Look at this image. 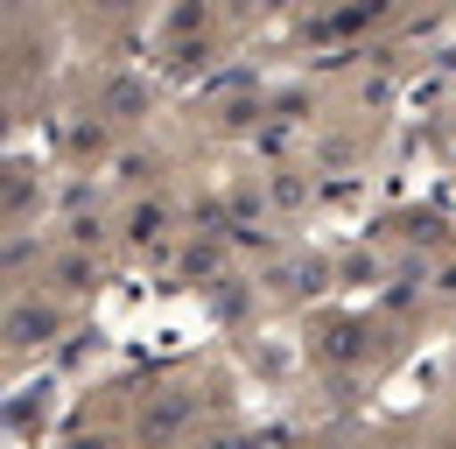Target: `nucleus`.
<instances>
[{
    "instance_id": "f257e3e1",
    "label": "nucleus",
    "mask_w": 456,
    "mask_h": 449,
    "mask_svg": "<svg viewBox=\"0 0 456 449\" xmlns=\"http://www.w3.org/2000/svg\"><path fill=\"white\" fill-rule=\"evenodd\" d=\"M190 414H197V400H190V393H155V400H148V414H141V443H148V449L175 443V436L190 429Z\"/></svg>"
},
{
    "instance_id": "f03ea898",
    "label": "nucleus",
    "mask_w": 456,
    "mask_h": 449,
    "mask_svg": "<svg viewBox=\"0 0 456 449\" xmlns=\"http://www.w3.org/2000/svg\"><path fill=\"white\" fill-rule=\"evenodd\" d=\"M50 331H57V309H28V302L7 309V337L14 344H50Z\"/></svg>"
},
{
    "instance_id": "7ed1b4c3",
    "label": "nucleus",
    "mask_w": 456,
    "mask_h": 449,
    "mask_svg": "<svg viewBox=\"0 0 456 449\" xmlns=\"http://www.w3.org/2000/svg\"><path fill=\"white\" fill-rule=\"evenodd\" d=\"M141 106H148V85H134V78H113V85H106V112H113V119H141Z\"/></svg>"
},
{
    "instance_id": "20e7f679",
    "label": "nucleus",
    "mask_w": 456,
    "mask_h": 449,
    "mask_svg": "<svg viewBox=\"0 0 456 449\" xmlns=\"http://www.w3.org/2000/svg\"><path fill=\"white\" fill-rule=\"evenodd\" d=\"M162 224H169V211H162V204H134L126 239H134V246H148V239H162Z\"/></svg>"
},
{
    "instance_id": "39448f33",
    "label": "nucleus",
    "mask_w": 456,
    "mask_h": 449,
    "mask_svg": "<svg viewBox=\"0 0 456 449\" xmlns=\"http://www.w3.org/2000/svg\"><path fill=\"white\" fill-rule=\"evenodd\" d=\"M57 274H63V288H92V267H85V260H77V253H70V260H63Z\"/></svg>"
}]
</instances>
